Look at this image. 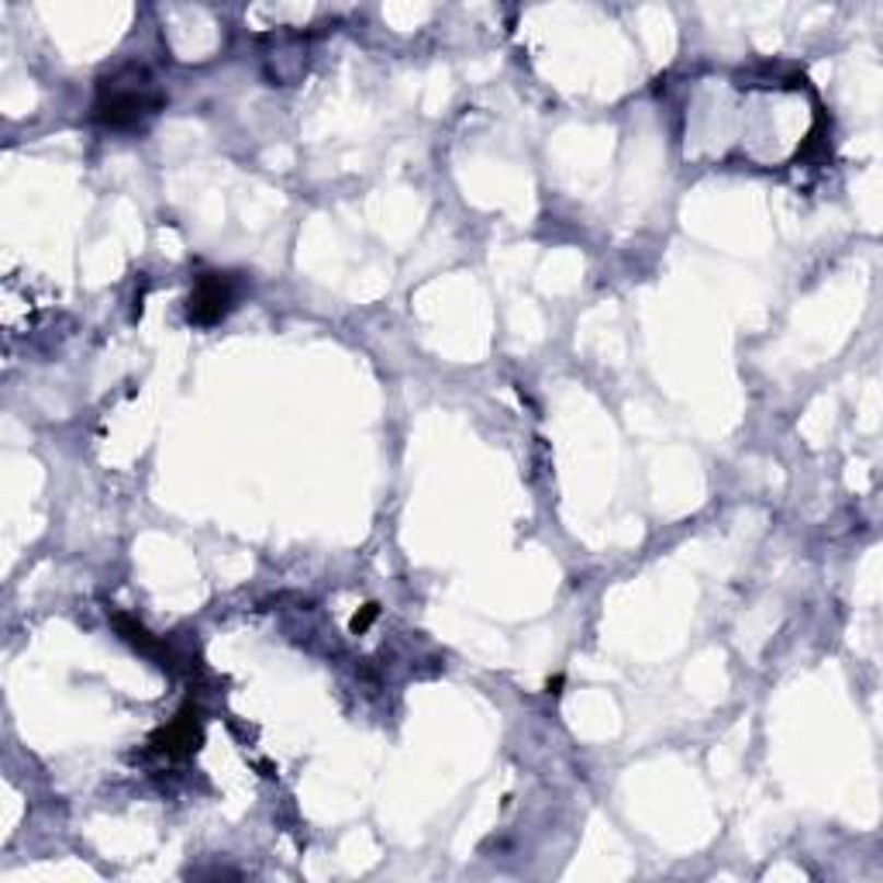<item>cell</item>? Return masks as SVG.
Instances as JSON below:
<instances>
[{
    "label": "cell",
    "mask_w": 883,
    "mask_h": 883,
    "mask_svg": "<svg viewBox=\"0 0 883 883\" xmlns=\"http://www.w3.org/2000/svg\"><path fill=\"white\" fill-rule=\"evenodd\" d=\"M238 301L235 280L225 273H208L190 297V321L197 325H214L225 318Z\"/></svg>",
    "instance_id": "6da1fadb"
},
{
    "label": "cell",
    "mask_w": 883,
    "mask_h": 883,
    "mask_svg": "<svg viewBox=\"0 0 883 883\" xmlns=\"http://www.w3.org/2000/svg\"><path fill=\"white\" fill-rule=\"evenodd\" d=\"M156 107H160V97H149L145 91H131V86H115V91L101 94L97 118L110 128H128V125H139Z\"/></svg>",
    "instance_id": "7a4b0ae2"
},
{
    "label": "cell",
    "mask_w": 883,
    "mask_h": 883,
    "mask_svg": "<svg viewBox=\"0 0 883 883\" xmlns=\"http://www.w3.org/2000/svg\"><path fill=\"white\" fill-rule=\"evenodd\" d=\"M197 739H201V735H197L193 721L184 715L180 721H173L166 732L156 739V745L163 749L166 756H187V753H193V749H197Z\"/></svg>",
    "instance_id": "3957f363"
},
{
    "label": "cell",
    "mask_w": 883,
    "mask_h": 883,
    "mask_svg": "<svg viewBox=\"0 0 883 883\" xmlns=\"http://www.w3.org/2000/svg\"><path fill=\"white\" fill-rule=\"evenodd\" d=\"M373 617H377V604H369V608H366L363 614H356V617H352V632H363V628H366V625L373 622Z\"/></svg>",
    "instance_id": "277c9868"
}]
</instances>
